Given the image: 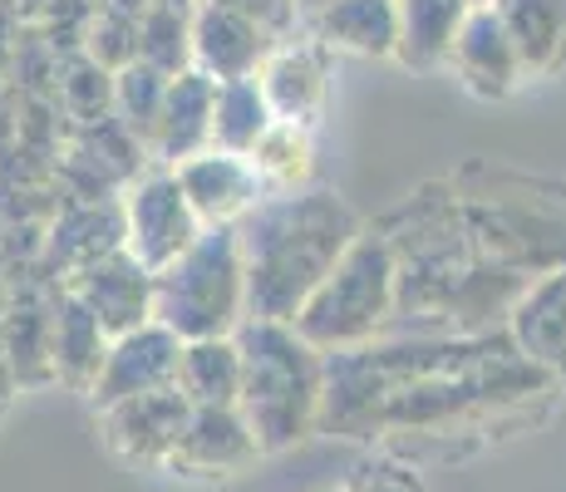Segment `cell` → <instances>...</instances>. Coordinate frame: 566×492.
I'll use <instances>...</instances> for the list:
<instances>
[{"label":"cell","instance_id":"obj_1","mask_svg":"<svg viewBox=\"0 0 566 492\" xmlns=\"http://www.w3.org/2000/svg\"><path fill=\"white\" fill-rule=\"evenodd\" d=\"M360 232V212L331 188L266 192L237 227L247 257V321L291 325Z\"/></svg>","mask_w":566,"mask_h":492},{"label":"cell","instance_id":"obj_2","mask_svg":"<svg viewBox=\"0 0 566 492\" xmlns=\"http://www.w3.org/2000/svg\"><path fill=\"white\" fill-rule=\"evenodd\" d=\"M242 349V419L252 423L261 453H286L321 429L325 355L286 321H247Z\"/></svg>","mask_w":566,"mask_h":492},{"label":"cell","instance_id":"obj_3","mask_svg":"<svg viewBox=\"0 0 566 492\" xmlns=\"http://www.w3.org/2000/svg\"><path fill=\"white\" fill-rule=\"evenodd\" d=\"M154 321L182 345L227 341L247 325V257L237 227H202V237L154 276Z\"/></svg>","mask_w":566,"mask_h":492},{"label":"cell","instance_id":"obj_4","mask_svg":"<svg viewBox=\"0 0 566 492\" xmlns=\"http://www.w3.org/2000/svg\"><path fill=\"white\" fill-rule=\"evenodd\" d=\"M399 311V251L385 232L355 237V247L340 257V266L321 281V291L296 315V331L321 349V355H340V349H365L385 331V321Z\"/></svg>","mask_w":566,"mask_h":492},{"label":"cell","instance_id":"obj_5","mask_svg":"<svg viewBox=\"0 0 566 492\" xmlns=\"http://www.w3.org/2000/svg\"><path fill=\"white\" fill-rule=\"evenodd\" d=\"M118 212H124V251L154 276L202 237V222L192 212L188 192H182L178 172L158 168V163H148L144 172L128 178Z\"/></svg>","mask_w":566,"mask_h":492},{"label":"cell","instance_id":"obj_6","mask_svg":"<svg viewBox=\"0 0 566 492\" xmlns=\"http://www.w3.org/2000/svg\"><path fill=\"white\" fill-rule=\"evenodd\" d=\"M188 419L192 404L182 399L178 385L158 394H138V399H124L114 409H99V443L124 468H168Z\"/></svg>","mask_w":566,"mask_h":492},{"label":"cell","instance_id":"obj_7","mask_svg":"<svg viewBox=\"0 0 566 492\" xmlns=\"http://www.w3.org/2000/svg\"><path fill=\"white\" fill-rule=\"evenodd\" d=\"M256 458L266 453H261L242 409H192L188 429H182L163 473L182 478V483H227V478L247 473Z\"/></svg>","mask_w":566,"mask_h":492},{"label":"cell","instance_id":"obj_8","mask_svg":"<svg viewBox=\"0 0 566 492\" xmlns=\"http://www.w3.org/2000/svg\"><path fill=\"white\" fill-rule=\"evenodd\" d=\"M178 365H182V341L168 331V325L148 321L144 331L118 335V341L108 345L99 385L90 389L94 414L114 409V404H124V399H138V394L172 389L178 385Z\"/></svg>","mask_w":566,"mask_h":492},{"label":"cell","instance_id":"obj_9","mask_svg":"<svg viewBox=\"0 0 566 492\" xmlns=\"http://www.w3.org/2000/svg\"><path fill=\"white\" fill-rule=\"evenodd\" d=\"M256 84H261V94H266L276 124L315 128V118H321V108H325V94H331V50L301 30V35L281 40V45L271 50Z\"/></svg>","mask_w":566,"mask_h":492},{"label":"cell","instance_id":"obj_10","mask_svg":"<svg viewBox=\"0 0 566 492\" xmlns=\"http://www.w3.org/2000/svg\"><path fill=\"white\" fill-rule=\"evenodd\" d=\"M70 295L90 305V315L108 331V341L134 335L154 321V271L138 266L124 247L90 261L84 271H74Z\"/></svg>","mask_w":566,"mask_h":492},{"label":"cell","instance_id":"obj_11","mask_svg":"<svg viewBox=\"0 0 566 492\" xmlns=\"http://www.w3.org/2000/svg\"><path fill=\"white\" fill-rule=\"evenodd\" d=\"M449 70L468 94L488 98V104H503V98H513L522 84H527L517 45H513L503 15H497L493 6H473L468 25L459 30V45L449 54Z\"/></svg>","mask_w":566,"mask_h":492},{"label":"cell","instance_id":"obj_12","mask_svg":"<svg viewBox=\"0 0 566 492\" xmlns=\"http://www.w3.org/2000/svg\"><path fill=\"white\" fill-rule=\"evenodd\" d=\"M281 40L266 35L256 20H247L242 10H227L217 0L198 6V25H192V70L207 74L212 84L232 80H256L261 64L271 60Z\"/></svg>","mask_w":566,"mask_h":492},{"label":"cell","instance_id":"obj_13","mask_svg":"<svg viewBox=\"0 0 566 492\" xmlns=\"http://www.w3.org/2000/svg\"><path fill=\"white\" fill-rule=\"evenodd\" d=\"M172 172H178L182 192H188V202H192V212H198L202 227H242L247 217L256 212L261 197H266L252 158H237V153L207 148Z\"/></svg>","mask_w":566,"mask_h":492},{"label":"cell","instance_id":"obj_14","mask_svg":"<svg viewBox=\"0 0 566 492\" xmlns=\"http://www.w3.org/2000/svg\"><path fill=\"white\" fill-rule=\"evenodd\" d=\"M212 108H217V84L198 70L172 74L168 98H163L158 134L148 144V163L158 168H182L188 158L212 148Z\"/></svg>","mask_w":566,"mask_h":492},{"label":"cell","instance_id":"obj_15","mask_svg":"<svg viewBox=\"0 0 566 492\" xmlns=\"http://www.w3.org/2000/svg\"><path fill=\"white\" fill-rule=\"evenodd\" d=\"M306 35H315L331 54L355 60H395L399 50V0H331L306 20Z\"/></svg>","mask_w":566,"mask_h":492},{"label":"cell","instance_id":"obj_16","mask_svg":"<svg viewBox=\"0 0 566 492\" xmlns=\"http://www.w3.org/2000/svg\"><path fill=\"white\" fill-rule=\"evenodd\" d=\"M507 331H513V345L527 365L547 369L566 385V266L552 276H537L522 291Z\"/></svg>","mask_w":566,"mask_h":492},{"label":"cell","instance_id":"obj_17","mask_svg":"<svg viewBox=\"0 0 566 492\" xmlns=\"http://www.w3.org/2000/svg\"><path fill=\"white\" fill-rule=\"evenodd\" d=\"M473 15V0H399V50L395 60L413 74L449 70L459 30Z\"/></svg>","mask_w":566,"mask_h":492},{"label":"cell","instance_id":"obj_18","mask_svg":"<svg viewBox=\"0 0 566 492\" xmlns=\"http://www.w3.org/2000/svg\"><path fill=\"white\" fill-rule=\"evenodd\" d=\"M108 345H114V341H108V331L90 315V305L74 301V295L64 291L60 295V311H54V331H50L54 379L90 399V389L99 385V375H104Z\"/></svg>","mask_w":566,"mask_h":492},{"label":"cell","instance_id":"obj_19","mask_svg":"<svg viewBox=\"0 0 566 492\" xmlns=\"http://www.w3.org/2000/svg\"><path fill=\"white\" fill-rule=\"evenodd\" d=\"M527 80H557L566 70V0H497Z\"/></svg>","mask_w":566,"mask_h":492},{"label":"cell","instance_id":"obj_20","mask_svg":"<svg viewBox=\"0 0 566 492\" xmlns=\"http://www.w3.org/2000/svg\"><path fill=\"white\" fill-rule=\"evenodd\" d=\"M178 389L192 409H237L242 404V349H237V335L182 345Z\"/></svg>","mask_w":566,"mask_h":492},{"label":"cell","instance_id":"obj_21","mask_svg":"<svg viewBox=\"0 0 566 492\" xmlns=\"http://www.w3.org/2000/svg\"><path fill=\"white\" fill-rule=\"evenodd\" d=\"M202 0H148L138 15V60L163 74L192 70V25Z\"/></svg>","mask_w":566,"mask_h":492},{"label":"cell","instance_id":"obj_22","mask_svg":"<svg viewBox=\"0 0 566 492\" xmlns=\"http://www.w3.org/2000/svg\"><path fill=\"white\" fill-rule=\"evenodd\" d=\"M271 124H276V114H271L256 80L217 84V108H212V148L217 153L252 158L256 144L271 134Z\"/></svg>","mask_w":566,"mask_h":492},{"label":"cell","instance_id":"obj_23","mask_svg":"<svg viewBox=\"0 0 566 492\" xmlns=\"http://www.w3.org/2000/svg\"><path fill=\"white\" fill-rule=\"evenodd\" d=\"M168 84H172V74H163V70H154V64H144V60L124 64V70L114 74V108H118L128 138L138 144L144 158H148V144H154V134H158Z\"/></svg>","mask_w":566,"mask_h":492},{"label":"cell","instance_id":"obj_24","mask_svg":"<svg viewBox=\"0 0 566 492\" xmlns=\"http://www.w3.org/2000/svg\"><path fill=\"white\" fill-rule=\"evenodd\" d=\"M311 158H315L311 128L271 124V134L252 153V168L266 192H301V188H311Z\"/></svg>","mask_w":566,"mask_h":492},{"label":"cell","instance_id":"obj_25","mask_svg":"<svg viewBox=\"0 0 566 492\" xmlns=\"http://www.w3.org/2000/svg\"><path fill=\"white\" fill-rule=\"evenodd\" d=\"M217 6H227V10H242L247 20H256L266 35H276V40H291V35H301V6L296 0H217Z\"/></svg>","mask_w":566,"mask_h":492},{"label":"cell","instance_id":"obj_26","mask_svg":"<svg viewBox=\"0 0 566 492\" xmlns=\"http://www.w3.org/2000/svg\"><path fill=\"white\" fill-rule=\"evenodd\" d=\"M345 492H423V483H419V473H413V468L379 458V463H365L360 473L345 483Z\"/></svg>","mask_w":566,"mask_h":492},{"label":"cell","instance_id":"obj_27","mask_svg":"<svg viewBox=\"0 0 566 492\" xmlns=\"http://www.w3.org/2000/svg\"><path fill=\"white\" fill-rule=\"evenodd\" d=\"M296 6H301V20H311L315 10H325V6H331V0H296Z\"/></svg>","mask_w":566,"mask_h":492},{"label":"cell","instance_id":"obj_28","mask_svg":"<svg viewBox=\"0 0 566 492\" xmlns=\"http://www.w3.org/2000/svg\"><path fill=\"white\" fill-rule=\"evenodd\" d=\"M311 492H345V488H311Z\"/></svg>","mask_w":566,"mask_h":492},{"label":"cell","instance_id":"obj_29","mask_svg":"<svg viewBox=\"0 0 566 492\" xmlns=\"http://www.w3.org/2000/svg\"><path fill=\"white\" fill-rule=\"evenodd\" d=\"M473 6H497V0H473Z\"/></svg>","mask_w":566,"mask_h":492}]
</instances>
